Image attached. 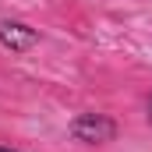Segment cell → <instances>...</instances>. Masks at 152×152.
I'll return each instance as SVG.
<instances>
[{"mask_svg": "<svg viewBox=\"0 0 152 152\" xmlns=\"http://www.w3.org/2000/svg\"><path fill=\"white\" fill-rule=\"evenodd\" d=\"M0 46L7 53H28L39 46V28H32L28 21H18V18H4L0 21Z\"/></svg>", "mask_w": 152, "mask_h": 152, "instance_id": "obj_2", "label": "cell"}, {"mask_svg": "<svg viewBox=\"0 0 152 152\" xmlns=\"http://www.w3.org/2000/svg\"><path fill=\"white\" fill-rule=\"evenodd\" d=\"M145 113H149V124H152V92H149V99H145Z\"/></svg>", "mask_w": 152, "mask_h": 152, "instance_id": "obj_3", "label": "cell"}, {"mask_svg": "<svg viewBox=\"0 0 152 152\" xmlns=\"http://www.w3.org/2000/svg\"><path fill=\"white\" fill-rule=\"evenodd\" d=\"M0 152H18V149H14V145H0Z\"/></svg>", "mask_w": 152, "mask_h": 152, "instance_id": "obj_4", "label": "cell"}, {"mask_svg": "<svg viewBox=\"0 0 152 152\" xmlns=\"http://www.w3.org/2000/svg\"><path fill=\"white\" fill-rule=\"evenodd\" d=\"M67 134H71L75 142H81V145H106V142H113L117 134H120V124H117L110 113H96V110H88V113L71 117Z\"/></svg>", "mask_w": 152, "mask_h": 152, "instance_id": "obj_1", "label": "cell"}]
</instances>
